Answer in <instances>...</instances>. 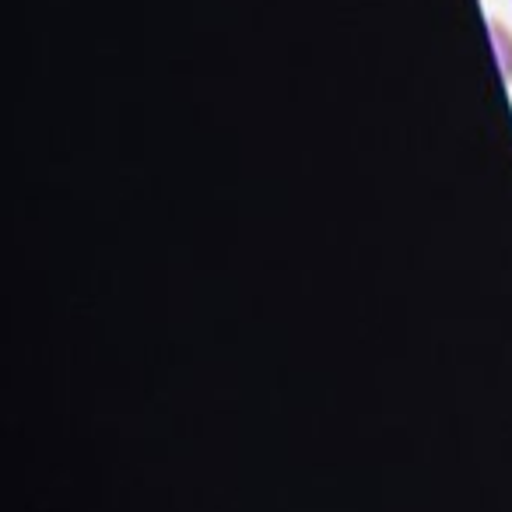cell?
Returning a JSON list of instances; mask_svg holds the SVG:
<instances>
[]
</instances>
